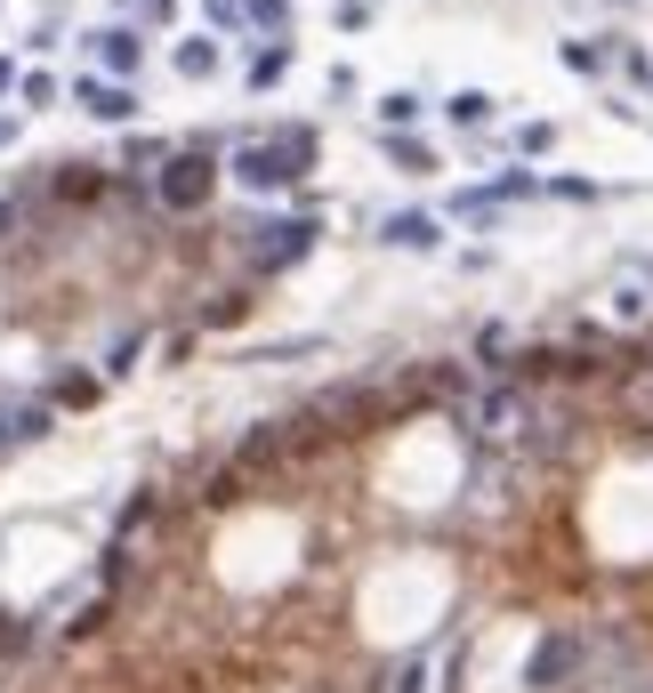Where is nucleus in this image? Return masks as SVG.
<instances>
[{
    "instance_id": "nucleus-1",
    "label": "nucleus",
    "mask_w": 653,
    "mask_h": 693,
    "mask_svg": "<svg viewBox=\"0 0 653 693\" xmlns=\"http://www.w3.org/2000/svg\"><path fill=\"white\" fill-rule=\"evenodd\" d=\"M307 161H315V137L291 130V137H267V146H242V154H234V178H242L251 194H275V186H291Z\"/></svg>"
},
{
    "instance_id": "nucleus-2",
    "label": "nucleus",
    "mask_w": 653,
    "mask_h": 693,
    "mask_svg": "<svg viewBox=\"0 0 653 693\" xmlns=\"http://www.w3.org/2000/svg\"><path fill=\"white\" fill-rule=\"evenodd\" d=\"M210 194H218V161L210 154H170V161H161V178H154L161 210H202Z\"/></svg>"
},
{
    "instance_id": "nucleus-3",
    "label": "nucleus",
    "mask_w": 653,
    "mask_h": 693,
    "mask_svg": "<svg viewBox=\"0 0 653 693\" xmlns=\"http://www.w3.org/2000/svg\"><path fill=\"white\" fill-rule=\"evenodd\" d=\"M468 427H476L484 443H517L524 427H533V403H524L517 387H493V396H476V403H468Z\"/></svg>"
},
{
    "instance_id": "nucleus-4",
    "label": "nucleus",
    "mask_w": 653,
    "mask_h": 693,
    "mask_svg": "<svg viewBox=\"0 0 653 693\" xmlns=\"http://www.w3.org/2000/svg\"><path fill=\"white\" fill-rule=\"evenodd\" d=\"M573 661H581V637H565V629H557V637H541V645H533V661H524V685H533V693H557L565 678H573Z\"/></svg>"
},
{
    "instance_id": "nucleus-5",
    "label": "nucleus",
    "mask_w": 653,
    "mask_h": 693,
    "mask_svg": "<svg viewBox=\"0 0 653 693\" xmlns=\"http://www.w3.org/2000/svg\"><path fill=\"white\" fill-rule=\"evenodd\" d=\"M267 242H258V267H291V258L315 251V218H282V227H258Z\"/></svg>"
},
{
    "instance_id": "nucleus-6",
    "label": "nucleus",
    "mask_w": 653,
    "mask_h": 693,
    "mask_svg": "<svg viewBox=\"0 0 653 693\" xmlns=\"http://www.w3.org/2000/svg\"><path fill=\"white\" fill-rule=\"evenodd\" d=\"M73 106H81V113H97V121H130V113H137V97L121 89V81L81 73V81H73Z\"/></svg>"
},
{
    "instance_id": "nucleus-7",
    "label": "nucleus",
    "mask_w": 653,
    "mask_h": 693,
    "mask_svg": "<svg viewBox=\"0 0 653 693\" xmlns=\"http://www.w3.org/2000/svg\"><path fill=\"white\" fill-rule=\"evenodd\" d=\"M40 427H49V403H0V452H9V443H33Z\"/></svg>"
},
{
    "instance_id": "nucleus-8",
    "label": "nucleus",
    "mask_w": 653,
    "mask_h": 693,
    "mask_svg": "<svg viewBox=\"0 0 653 693\" xmlns=\"http://www.w3.org/2000/svg\"><path fill=\"white\" fill-rule=\"evenodd\" d=\"M137 57H146V40H137V33H97V65H106V73H137Z\"/></svg>"
},
{
    "instance_id": "nucleus-9",
    "label": "nucleus",
    "mask_w": 653,
    "mask_h": 693,
    "mask_svg": "<svg viewBox=\"0 0 653 693\" xmlns=\"http://www.w3.org/2000/svg\"><path fill=\"white\" fill-rule=\"evenodd\" d=\"M387 242H396V251H436V218H420V210L387 218Z\"/></svg>"
},
{
    "instance_id": "nucleus-10",
    "label": "nucleus",
    "mask_w": 653,
    "mask_h": 693,
    "mask_svg": "<svg viewBox=\"0 0 653 693\" xmlns=\"http://www.w3.org/2000/svg\"><path fill=\"white\" fill-rule=\"evenodd\" d=\"M282 73H291V40H275V49H258V57H251V89H275Z\"/></svg>"
},
{
    "instance_id": "nucleus-11",
    "label": "nucleus",
    "mask_w": 653,
    "mask_h": 693,
    "mask_svg": "<svg viewBox=\"0 0 653 693\" xmlns=\"http://www.w3.org/2000/svg\"><path fill=\"white\" fill-rule=\"evenodd\" d=\"M178 73H186V81H210L218 73V49H210V40H186V49H178Z\"/></svg>"
},
{
    "instance_id": "nucleus-12",
    "label": "nucleus",
    "mask_w": 653,
    "mask_h": 693,
    "mask_svg": "<svg viewBox=\"0 0 653 693\" xmlns=\"http://www.w3.org/2000/svg\"><path fill=\"white\" fill-rule=\"evenodd\" d=\"M444 113H452L460 130H476V121H493V97H484V89H460V97H452Z\"/></svg>"
},
{
    "instance_id": "nucleus-13",
    "label": "nucleus",
    "mask_w": 653,
    "mask_h": 693,
    "mask_svg": "<svg viewBox=\"0 0 653 693\" xmlns=\"http://www.w3.org/2000/svg\"><path fill=\"white\" fill-rule=\"evenodd\" d=\"M379 121H387V130H403V121H420V97H412V89L379 97Z\"/></svg>"
},
{
    "instance_id": "nucleus-14",
    "label": "nucleus",
    "mask_w": 653,
    "mask_h": 693,
    "mask_svg": "<svg viewBox=\"0 0 653 693\" xmlns=\"http://www.w3.org/2000/svg\"><path fill=\"white\" fill-rule=\"evenodd\" d=\"M242 16H251V25H291V0H242Z\"/></svg>"
},
{
    "instance_id": "nucleus-15",
    "label": "nucleus",
    "mask_w": 653,
    "mask_h": 693,
    "mask_svg": "<svg viewBox=\"0 0 653 693\" xmlns=\"http://www.w3.org/2000/svg\"><path fill=\"white\" fill-rule=\"evenodd\" d=\"M565 65H573V73H597V65H605V49H589V40H565Z\"/></svg>"
},
{
    "instance_id": "nucleus-16",
    "label": "nucleus",
    "mask_w": 653,
    "mask_h": 693,
    "mask_svg": "<svg viewBox=\"0 0 653 693\" xmlns=\"http://www.w3.org/2000/svg\"><path fill=\"white\" fill-rule=\"evenodd\" d=\"M16 645H33V621H16V613H0V654H16Z\"/></svg>"
},
{
    "instance_id": "nucleus-17",
    "label": "nucleus",
    "mask_w": 653,
    "mask_h": 693,
    "mask_svg": "<svg viewBox=\"0 0 653 693\" xmlns=\"http://www.w3.org/2000/svg\"><path fill=\"white\" fill-rule=\"evenodd\" d=\"M89 396H97V379H89V372H73L65 387H57V403H89Z\"/></svg>"
},
{
    "instance_id": "nucleus-18",
    "label": "nucleus",
    "mask_w": 653,
    "mask_h": 693,
    "mask_svg": "<svg viewBox=\"0 0 653 693\" xmlns=\"http://www.w3.org/2000/svg\"><path fill=\"white\" fill-rule=\"evenodd\" d=\"M396 693H427V669L412 661V669H403V678H396Z\"/></svg>"
},
{
    "instance_id": "nucleus-19",
    "label": "nucleus",
    "mask_w": 653,
    "mask_h": 693,
    "mask_svg": "<svg viewBox=\"0 0 653 693\" xmlns=\"http://www.w3.org/2000/svg\"><path fill=\"white\" fill-rule=\"evenodd\" d=\"M202 9H210L218 25H227V16H242V0H202Z\"/></svg>"
},
{
    "instance_id": "nucleus-20",
    "label": "nucleus",
    "mask_w": 653,
    "mask_h": 693,
    "mask_svg": "<svg viewBox=\"0 0 653 693\" xmlns=\"http://www.w3.org/2000/svg\"><path fill=\"white\" fill-rule=\"evenodd\" d=\"M16 89V65H9V57H0V97H9Z\"/></svg>"
},
{
    "instance_id": "nucleus-21",
    "label": "nucleus",
    "mask_w": 653,
    "mask_h": 693,
    "mask_svg": "<svg viewBox=\"0 0 653 693\" xmlns=\"http://www.w3.org/2000/svg\"><path fill=\"white\" fill-rule=\"evenodd\" d=\"M130 9H154V16H170V0H130Z\"/></svg>"
},
{
    "instance_id": "nucleus-22",
    "label": "nucleus",
    "mask_w": 653,
    "mask_h": 693,
    "mask_svg": "<svg viewBox=\"0 0 653 693\" xmlns=\"http://www.w3.org/2000/svg\"><path fill=\"white\" fill-rule=\"evenodd\" d=\"M9 137H16V121H9V113H0V146H9Z\"/></svg>"
},
{
    "instance_id": "nucleus-23",
    "label": "nucleus",
    "mask_w": 653,
    "mask_h": 693,
    "mask_svg": "<svg viewBox=\"0 0 653 693\" xmlns=\"http://www.w3.org/2000/svg\"><path fill=\"white\" fill-rule=\"evenodd\" d=\"M0 227H9V202H0Z\"/></svg>"
}]
</instances>
